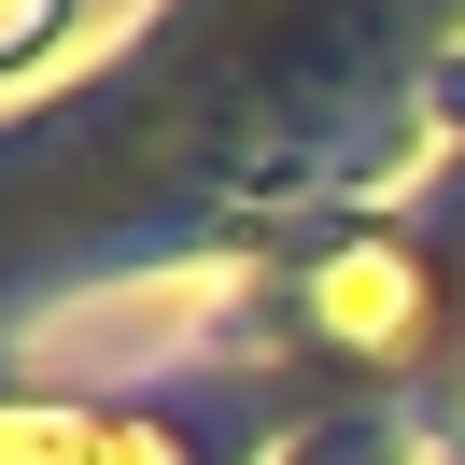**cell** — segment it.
<instances>
[{
    "instance_id": "1",
    "label": "cell",
    "mask_w": 465,
    "mask_h": 465,
    "mask_svg": "<svg viewBox=\"0 0 465 465\" xmlns=\"http://www.w3.org/2000/svg\"><path fill=\"white\" fill-rule=\"evenodd\" d=\"M43 15H57V0H0V43H29V29H43Z\"/></svg>"
}]
</instances>
